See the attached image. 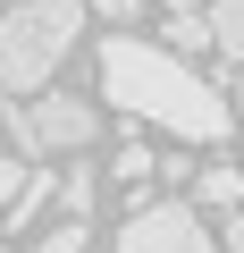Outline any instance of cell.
Masks as SVG:
<instances>
[{"label":"cell","mask_w":244,"mask_h":253,"mask_svg":"<svg viewBox=\"0 0 244 253\" xmlns=\"http://www.w3.org/2000/svg\"><path fill=\"white\" fill-rule=\"evenodd\" d=\"M84 245H93V228H84V219H59V228H42V236H34V253H84Z\"/></svg>","instance_id":"9"},{"label":"cell","mask_w":244,"mask_h":253,"mask_svg":"<svg viewBox=\"0 0 244 253\" xmlns=\"http://www.w3.org/2000/svg\"><path fill=\"white\" fill-rule=\"evenodd\" d=\"M169 9H194V0H169Z\"/></svg>","instance_id":"14"},{"label":"cell","mask_w":244,"mask_h":253,"mask_svg":"<svg viewBox=\"0 0 244 253\" xmlns=\"http://www.w3.org/2000/svg\"><path fill=\"white\" fill-rule=\"evenodd\" d=\"M194 194H202L210 211L236 219V211H244V169H194Z\"/></svg>","instance_id":"6"},{"label":"cell","mask_w":244,"mask_h":253,"mask_svg":"<svg viewBox=\"0 0 244 253\" xmlns=\"http://www.w3.org/2000/svg\"><path fill=\"white\" fill-rule=\"evenodd\" d=\"M9 126H17V152L26 161H51V152H84L101 135V110L84 93H34V101L9 110Z\"/></svg>","instance_id":"3"},{"label":"cell","mask_w":244,"mask_h":253,"mask_svg":"<svg viewBox=\"0 0 244 253\" xmlns=\"http://www.w3.org/2000/svg\"><path fill=\"white\" fill-rule=\"evenodd\" d=\"M84 9H93V17H109V34H127V26H135V9H143V0H84Z\"/></svg>","instance_id":"12"},{"label":"cell","mask_w":244,"mask_h":253,"mask_svg":"<svg viewBox=\"0 0 244 253\" xmlns=\"http://www.w3.org/2000/svg\"><path fill=\"white\" fill-rule=\"evenodd\" d=\"M109 253H210V228H202L194 203H143L109 236Z\"/></svg>","instance_id":"4"},{"label":"cell","mask_w":244,"mask_h":253,"mask_svg":"<svg viewBox=\"0 0 244 253\" xmlns=\"http://www.w3.org/2000/svg\"><path fill=\"white\" fill-rule=\"evenodd\" d=\"M210 51L244 59V0H210Z\"/></svg>","instance_id":"7"},{"label":"cell","mask_w":244,"mask_h":253,"mask_svg":"<svg viewBox=\"0 0 244 253\" xmlns=\"http://www.w3.org/2000/svg\"><path fill=\"white\" fill-rule=\"evenodd\" d=\"M26 177H34V161H26V152H0V211L26 194Z\"/></svg>","instance_id":"10"},{"label":"cell","mask_w":244,"mask_h":253,"mask_svg":"<svg viewBox=\"0 0 244 253\" xmlns=\"http://www.w3.org/2000/svg\"><path fill=\"white\" fill-rule=\"evenodd\" d=\"M101 101H118L127 118L160 126V135H185V144H227V101L219 84H202L177 51L143 42V34H109L101 42Z\"/></svg>","instance_id":"1"},{"label":"cell","mask_w":244,"mask_h":253,"mask_svg":"<svg viewBox=\"0 0 244 253\" xmlns=\"http://www.w3.org/2000/svg\"><path fill=\"white\" fill-rule=\"evenodd\" d=\"M93 203H101V177L93 169H59V211L68 219H93Z\"/></svg>","instance_id":"8"},{"label":"cell","mask_w":244,"mask_h":253,"mask_svg":"<svg viewBox=\"0 0 244 253\" xmlns=\"http://www.w3.org/2000/svg\"><path fill=\"white\" fill-rule=\"evenodd\" d=\"M227 253H244V211H236V219H227Z\"/></svg>","instance_id":"13"},{"label":"cell","mask_w":244,"mask_h":253,"mask_svg":"<svg viewBox=\"0 0 244 253\" xmlns=\"http://www.w3.org/2000/svg\"><path fill=\"white\" fill-rule=\"evenodd\" d=\"M152 169H160V161H152L143 144H127V152H118V161H109V177H118V186H143Z\"/></svg>","instance_id":"11"},{"label":"cell","mask_w":244,"mask_h":253,"mask_svg":"<svg viewBox=\"0 0 244 253\" xmlns=\"http://www.w3.org/2000/svg\"><path fill=\"white\" fill-rule=\"evenodd\" d=\"M160 34H169L160 51H177V59H194V51H210V17H202V9H169V26H160Z\"/></svg>","instance_id":"5"},{"label":"cell","mask_w":244,"mask_h":253,"mask_svg":"<svg viewBox=\"0 0 244 253\" xmlns=\"http://www.w3.org/2000/svg\"><path fill=\"white\" fill-rule=\"evenodd\" d=\"M76 34H84V0H17L0 17V84L9 93H51Z\"/></svg>","instance_id":"2"}]
</instances>
